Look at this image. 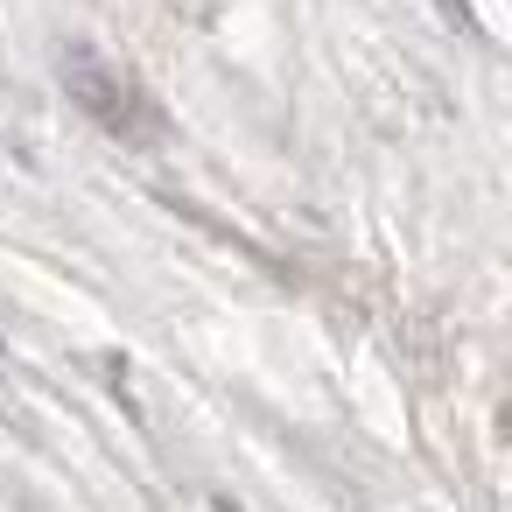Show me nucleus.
Segmentation results:
<instances>
[{
    "label": "nucleus",
    "instance_id": "f257e3e1",
    "mask_svg": "<svg viewBox=\"0 0 512 512\" xmlns=\"http://www.w3.org/2000/svg\"><path fill=\"white\" fill-rule=\"evenodd\" d=\"M57 78H64V99H71L92 127H106L113 141H162V106H155L113 57H99L92 43H71L64 64H57Z\"/></svg>",
    "mask_w": 512,
    "mask_h": 512
}]
</instances>
